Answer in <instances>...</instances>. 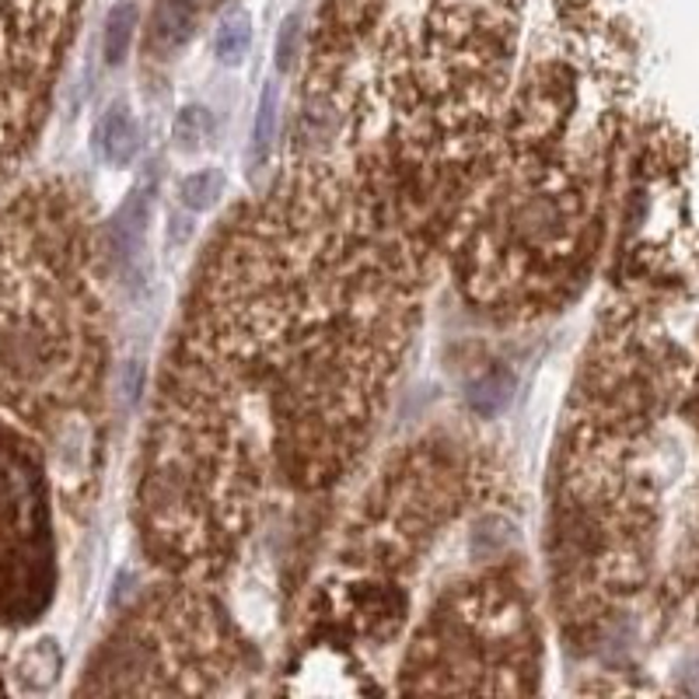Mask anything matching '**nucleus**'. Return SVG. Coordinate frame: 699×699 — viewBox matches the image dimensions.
Masks as SVG:
<instances>
[{
	"instance_id": "1",
	"label": "nucleus",
	"mask_w": 699,
	"mask_h": 699,
	"mask_svg": "<svg viewBox=\"0 0 699 699\" xmlns=\"http://www.w3.org/2000/svg\"><path fill=\"white\" fill-rule=\"evenodd\" d=\"M385 203L336 165H301L238 217L203 277L165 377L144 476V535L211 574L273 472L332 480L388 388L413 277Z\"/></svg>"
},
{
	"instance_id": "3",
	"label": "nucleus",
	"mask_w": 699,
	"mask_h": 699,
	"mask_svg": "<svg viewBox=\"0 0 699 699\" xmlns=\"http://www.w3.org/2000/svg\"><path fill=\"white\" fill-rule=\"evenodd\" d=\"M84 252L67 193L40 189L0 211V406L46 417L88 382L94 301Z\"/></svg>"
},
{
	"instance_id": "8",
	"label": "nucleus",
	"mask_w": 699,
	"mask_h": 699,
	"mask_svg": "<svg viewBox=\"0 0 699 699\" xmlns=\"http://www.w3.org/2000/svg\"><path fill=\"white\" fill-rule=\"evenodd\" d=\"M94 134H99V155L105 158V165L126 168L129 161L137 158V150H140V126L134 120V109H129L123 99L112 102L102 112L99 129H94Z\"/></svg>"
},
{
	"instance_id": "5",
	"label": "nucleus",
	"mask_w": 699,
	"mask_h": 699,
	"mask_svg": "<svg viewBox=\"0 0 699 699\" xmlns=\"http://www.w3.org/2000/svg\"><path fill=\"white\" fill-rule=\"evenodd\" d=\"M221 661L224 636L214 612L193 595H176L126 627L120 644H112L105 654L102 672L94 675L99 683L120 675L105 692H165V675H179V692H203V683L206 689H217V675L211 668H221Z\"/></svg>"
},
{
	"instance_id": "9",
	"label": "nucleus",
	"mask_w": 699,
	"mask_h": 699,
	"mask_svg": "<svg viewBox=\"0 0 699 699\" xmlns=\"http://www.w3.org/2000/svg\"><path fill=\"white\" fill-rule=\"evenodd\" d=\"M252 46V18L245 11H228L214 29V56L224 67H238Z\"/></svg>"
},
{
	"instance_id": "10",
	"label": "nucleus",
	"mask_w": 699,
	"mask_h": 699,
	"mask_svg": "<svg viewBox=\"0 0 699 699\" xmlns=\"http://www.w3.org/2000/svg\"><path fill=\"white\" fill-rule=\"evenodd\" d=\"M511 395H515V377L494 368L469 385L465 399H469L472 409L480 413V417H497V413H504L507 403H511Z\"/></svg>"
},
{
	"instance_id": "13",
	"label": "nucleus",
	"mask_w": 699,
	"mask_h": 699,
	"mask_svg": "<svg viewBox=\"0 0 699 699\" xmlns=\"http://www.w3.org/2000/svg\"><path fill=\"white\" fill-rule=\"evenodd\" d=\"M221 193H224V172H217V168H200V172L179 182V200L189 211H211Z\"/></svg>"
},
{
	"instance_id": "11",
	"label": "nucleus",
	"mask_w": 699,
	"mask_h": 699,
	"mask_svg": "<svg viewBox=\"0 0 699 699\" xmlns=\"http://www.w3.org/2000/svg\"><path fill=\"white\" fill-rule=\"evenodd\" d=\"M277 109H280V91H277V84H267L262 88L259 109H256V126H252V144H249L252 168H262L270 161V150L277 140Z\"/></svg>"
},
{
	"instance_id": "15",
	"label": "nucleus",
	"mask_w": 699,
	"mask_h": 699,
	"mask_svg": "<svg viewBox=\"0 0 699 699\" xmlns=\"http://www.w3.org/2000/svg\"><path fill=\"white\" fill-rule=\"evenodd\" d=\"M297 43H301V22H297V14H291L288 22L280 25V35H277V70H291L294 67Z\"/></svg>"
},
{
	"instance_id": "14",
	"label": "nucleus",
	"mask_w": 699,
	"mask_h": 699,
	"mask_svg": "<svg viewBox=\"0 0 699 699\" xmlns=\"http://www.w3.org/2000/svg\"><path fill=\"white\" fill-rule=\"evenodd\" d=\"M172 137H176L179 150H200L203 140L211 137V116H206V109L203 105H185L176 116Z\"/></svg>"
},
{
	"instance_id": "6",
	"label": "nucleus",
	"mask_w": 699,
	"mask_h": 699,
	"mask_svg": "<svg viewBox=\"0 0 699 699\" xmlns=\"http://www.w3.org/2000/svg\"><path fill=\"white\" fill-rule=\"evenodd\" d=\"M53 591V542L40 455L0 424V627L25 622Z\"/></svg>"
},
{
	"instance_id": "7",
	"label": "nucleus",
	"mask_w": 699,
	"mask_h": 699,
	"mask_svg": "<svg viewBox=\"0 0 699 699\" xmlns=\"http://www.w3.org/2000/svg\"><path fill=\"white\" fill-rule=\"evenodd\" d=\"M150 196H155V182H150V176H144L134 193H129V200L120 206V214L109 224V252L129 270H134V262L144 256L147 224H150Z\"/></svg>"
},
{
	"instance_id": "4",
	"label": "nucleus",
	"mask_w": 699,
	"mask_h": 699,
	"mask_svg": "<svg viewBox=\"0 0 699 699\" xmlns=\"http://www.w3.org/2000/svg\"><path fill=\"white\" fill-rule=\"evenodd\" d=\"M532 668V633L521 601L483 588L427 622L417 651L406 657L403 689L424 692H525Z\"/></svg>"
},
{
	"instance_id": "12",
	"label": "nucleus",
	"mask_w": 699,
	"mask_h": 699,
	"mask_svg": "<svg viewBox=\"0 0 699 699\" xmlns=\"http://www.w3.org/2000/svg\"><path fill=\"white\" fill-rule=\"evenodd\" d=\"M134 29H137V8L134 4H116L105 18L102 29V53L109 64H123L129 43H134Z\"/></svg>"
},
{
	"instance_id": "2",
	"label": "nucleus",
	"mask_w": 699,
	"mask_h": 699,
	"mask_svg": "<svg viewBox=\"0 0 699 699\" xmlns=\"http://www.w3.org/2000/svg\"><path fill=\"white\" fill-rule=\"evenodd\" d=\"M518 0H382L347 88L350 147L430 182L476 158L515 53Z\"/></svg>"
}]
</instances>
